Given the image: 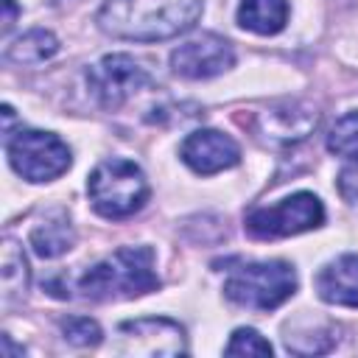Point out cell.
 <instances>
[{
    "instance_id": "obj_1",
    "label": "cell",
    "mask_w": 358,
    "mask_h": 358,
    "mask_svg": "<svg viewBox=\"0 0 358 358\" xmlns=\"http://www.w3.org/2000/svg\"><path fill=\"white\" fill-rule=\"evenodd\" d=\"M201 8L204 0H106L98 11V25L115 39L159 42L190 31Z\"/></svg>"
},
{
    "instance_id": "obj_2",
    "label": "cell",
    "mask_w": 358,
    "mask_h": 358,
    "mask_svg": "<svg viewBox=\"0 0 358 358\" xmlns=\"http://www.w3.org/2000/svg\"><path fill=\"white\" fill-rule=\"evenodd\" d=\"M159 288V277L154 271V252L148 246H123L95 263L81 280L78 291L87 299H129Z\"/></svg>"
},
{
    "instance_id": "obj_3",
    "label": "cell",
    "mask_w": 358,
    "mask_h": 358,
    "mask_svg": "<svg viewBox=\"0 0 358 358\" xmlns=\"http://www.w3.org/2000/svg\"><path fill=\"white\" fill-rule=\"evenodd\" d=\"M87 193L98 215L129 218L148 199V182L140 165L123 157H109L98 162L87 179Z\"/></svg>"
},
{
    "instance_id": "obj_4",
    "label": "cell",
    "mask_w": 358,
    "mask_h": 358,
    "mask_svg": "<svg viewBox=\"0 0 358 358\" xmlns=\"http://www.w3.org/2000/svg\"><path fill=\"white\" fill-rule=\"evenodd\" d=\"M294 291H296V271L285 260L238 266L224 282V296L252 310H274Z\"/></svg>"
},
{
    "instance_id": "obj_5",
    "label": "cell",
    "mask_w": 358,
    "mask_h": 358,
    "mask_svg": "<svg viewBox=\"0 0 358 358\" xmlns=\"http://www.w3.org/2000/svg\"><path fill=\"white\" fill-rule=\"evenodd\" d=\"M6 154L11 168L25 182H50L62 176L73 162L70 148L56 134L39 129H22L14 137H8Z\"/></svg>"
},
{
    "instance_id": "obj_6",
    "label": "cell",
    "mask_w": 358,
    "mask_h": 358,
    "mask_svg": "<svg viewBox=\"0 0 358 358\" xmlns=\"http://www.w3.org/2000/svg\"><path fill=\"white\" fill-rule=\"evenodd\" d=\"M324 221V207L313 193H294L282 199L280 204L271 207H257L246 215V232L260 241H274V238H288L299 235L308 229L322 227Z\"/></svg>"
},
{
    "instance_id": "obj_7",
    "label": "cell",
    "mask_w": 358,
    "mask_h": 358,
    "mask_svg": "<svg viewBox=\"0 0 358 358\" xmlns=\"http://www.w3.org/2000/svg\"><path fill=\"white\" fill-rule=\"evenodd\" d=\"M148 81L145 67L126 53H109L87 70V84L103 109H120Z\"/></svg>"
},
{
    "instance_id": "obj_8",
    "label": "cell",
    "mask_w": 358,
    "mask_h": 358,
    "mask_svg": "<svg viewBox=\"0 0 358 358\" xmlns=\"http://www.w3.org/2000/svg\"><path fill=\"white\" fill-rule=\"evenodd\" d=\"M117 333L126 341L123 352H137V355H182V352H187L185 327L165 316H145V319L123 322L117 327Z\"/></svg>"
},
{
    "instance_id": "obj_9",
    "label": "cell",
    "mask_w": 358,
    "mask_h": 358,
    "mask_svg": "<svg viewBox=\"0 0 358 358\" xmlns=\"http://www.w3.org/2000/svg\"><path fill=\"white\" fill-rule=\"evenodd\" d=\"M232 64L235 50L218 34H201L199 39H190L171 53V67L182 78H213Z\"/></svg>"
},
{
    "instance_id": "obj_10",
    "label": "cell",
    "mask_w": 358,
    "mask_h": 358,
    "mask_svg": "<svg viewBox=\"0 0 358 358\" xmlns=\"http://www.w3.org/2000/svg\"><path fill=\"white\" fill-rule=\"evenodd\" d=\"M179 154H182L185 165L193 168L201 176L227 171V168L241 162L238 143L232 137H227L224 131H215V129H201V131L187 134L182 148H179Z\"/></svg>"
},
{
    "instance_id": "obj_11",
    "label": "cell",
    "mask_w": 358,
    "mask_h": 358,
    "mask_svg": "<svg viewBox=\"0 0 358 358\" xmlns=\"http://www.w3.org/2000/svg\"><path fill=\"white\" fill-rule=\"evenodd\" d=\"M316 291L330 305L358 308V255H341L316 274Z\"/></svg>"
},
{
    "instance_id": "obj_12",
    "label": "cell",
    "mask_w": 358,
    "mask_h": 358,
    "mask_svg": "<svg viewBox=\"0 0 358 358\" xmlns=\"http://www.w3.org/2000/svg\"><path fill=\"white\" fill-rule=\"evenodd\" d=\"M288 22V0H241L238 6V25L260 34V36H271L280 34Z\"/></svg>"
},
{
    "instance_id": "obj_13",
    "label": "cell",
    "mask_w": 358,
    "mask_h": 358,
    "mask_svg": "<svg viewBox=\"0 0 358 358\" xmlns=\"http://www.w3.org/2000/svg\"><path fill=\"white\" fill-rule=\"evenodd\" d=\"M316 126V115L313 112H296V109H271V112H263L260 115V134L268 140V143H294V140H302L310 129Z\"/></svg>"
},
{
    "instance_id": "obj_14",
    "label": "cell",
    "mask_w": 358,
    "mask_h": 358,
    "mask_svg": "<svg viewBox=\"0 0 358 358\" xmlns=\"http://www.w3.org/2000/svg\"><path fill=\"white\" fill-rule=\"evenodd\" d=\"M73 243H76V232L64 213H50L45 215V221H39L31 229V246L39 257H59L70 252Z\"/></svg>"
},
{
    "instance_id": "obj_15",
    "label": "cell",
    "mask_w": 358,
    "mask_h": 358,
    "mask_svg": "<svg viewBox=\"0 0 358 358\" xmlns=\"http://www.w3.org/2000/svg\"><path fill=\"white\" fill-rule=\"evenodd\" d=\"M0 280H3V299L6 302H17V299L25 296V291H28V260H25L20 243L11 241V238L3 243Z\"/></svg>"
},
{
    "instance_id": "obj_16",
    "label": "cell",
    "mask_w": 358,
    "mask_h": 358,
    "mask_svg": "<svg viewBox=\"0 0 358 358\" xmlns=\"http://www.w3.org/2000/svg\"><path fill=\"white\" fill-rule=\"evenodd\" d=\"M56 50H59V39L50 31L34 28V31L22 34L14 45H8L6 59L17 62V64H39V62L50 59Z\"/></svg>"
},
{
    "instance_id": "obj_17",
    "label": "cell",
    "mask_w": 358,
    "mask_h": 358,
    "mask_svg": "<svg viewBox=\"0 0 358 358\" xmlns=\"http://www.w3.org/2000/svg\"><path fill=\"white\" fill-rule=\"evenodd\" d=\"M327 148L338 157L358 162V112H347L333 123L327 134Z\"/></svg>"
},
{
    "instance_id": "obj_18",
    "label": "cell",
    "mask_w": 358,
    "mask_h": 358,
    "mask_svg": "<svg viewBox=\"0 0 358 358\" xmlns=\"http://www.w3.org/2000/svg\"><path fill=\"white\" fill-rule=\"evenodd\" d=\"M227 355H271V344L252 327H238L224 347Z\"/></svg>"
},
{
    "instance_id": "obj_19",
    "label": "cell",
    "mask_w": 358,
    "mask_h": 358,
    "mask_svg": "<svg viewBox=\"0 0 358 358\" xmlns=\"http://www.w3.org/2000/svg\"><path fill=\"white\" fill-rule=\"evenodd\" d=\"M62 333L76 347H95L101 341V327L90 316H70L62 322Z\"/></svg>"
},
{
    "instance_id": "obj_20",
    "label": "cell",
    "mask_w": 358,
    "mask_h": 358,
    "mask_svg": "<svg viewBox=\"0 0 358 358\" xmlns=\"http://www.w3.org/2000/svg\"><path fill=\"white\" fill-rule=\"evenodd\" d=\"M338 193L350 204H358V168H344L338 173Z\"/></svg>"
},
{
    "instance_id": "obj_21",
    "label": "cell",
    "mask_w": 358,
    "mask_h": 358,
    "mask_svg": "<svg viewBox=\"0 0 358 358\" xmlns=\"http://www.w3.org/2000/svg\"><path fill=\"white\" fill-rule=\"evenodd\" d=\"M3 6H6V14H3V34H8L11 25H14V20H17V3H14V0H3Z\"/></svg>"
}]
</instances>
